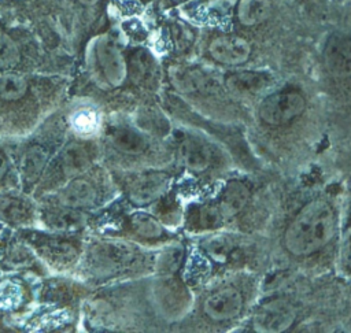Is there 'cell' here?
<instances>
[{"label":"cell","instance_id":"6da1fadb","mask_svg":"<svg viewBox=\"0 0 351 333\" xmlns=\"http://www.w3.org/2000/svg\"><path fill=\"white\" fill-rule=\"evenodd\" d=\"M38 84L25 71H0V125L7 137L27 134L38 114Z\"/></svg>","mask_w":351,"mask_h":333},{"label":"cell","instance_id":"7a4b0ae2","mask_svg":"<svg viewBox=\"0 0 351 333\" xmlns=\"http://www.w3.org/2000/svg\"><path fill=\"white\" fill-rule=\"evenodd\" d=\"M336 222L330 204L322 199L308 201L284 233V245L295 256H306L325 247L335 236Z\"/></svg>","mask_w":351,"mask_h":333},{"label":"cell","instance_id":"3957f363","mask_svg":"<svg viewBox=\"0 0 351 333\" xmlns=\"http://www.w3.org/2000/svg\"><path fill=\"white\" fill-rule=\"evenodd\" d=\"M30 59V41L19 19L0 15V71L29 73Z\"/></svg>","mask_w":351,"mask_h":333},{"label":"cell","instance_id":"277c9868","mask_svg":"<svg viewBox=\"0 0 351 333\" xmlns=\"http://www.w3.org/2000/svg\"><path fill=\"white\" fill-rule=\"evenodd\" d=\"M38 204L21 188L0 190V223L10 229L32 227L37 222Z\"/></svg>","mask_w":351,"mask_h":333},{"label":"cell","instance_id":"5b68a950","mask_svg":"<svg viewBox=\"0 0 351 333\" xmlns=\"http://www.w3.org/2000/svg\"><path fill=\"white\" fill-rule=\"evenodd\" d=\"M304 99L298 92H278L266 97L259 107L261 119L271 126L292 122L304 111Z\"/></svg>","mask_w":351,"mask_h":333},{"label":"cell","instance_id":"8992f818","mask_svg":"<svg viewBox=\"0 0 351 333\" xmlns=\"http://www.w3.org/2000/svg\"><path fill=\"white\" fill-rule=\"evenodd\" d=\"M295 317L296 312L291 303L284 299H274L258 308L252 323L258 332L277 333L287 330L293 323Z\"/></svg>","mask_w":351,"mask_h":333},{"label":"cell","instance_id":"52a82bcc","mask_svg":"<svg viewBox=\"0 0 351 333\" xmlns=\"http://www.w3.org/2000/svg\"><path fill=\"white\" fill-rule=\"evenodd\" d=\"M37 222H40L47 230L69 233L81 227L84 223V215L75 208L40 200Z\"/></svg>","mask_w":351,"mask_h":333},{"label":"cell","instance_id":"ba28073f","mask_svg":"<svg viewBox=\"0 0 351 333\" xmlns=\"http://www.w3.org/2000/svg\"><path fill=\"white\" fill-rule=\"evenodd\" d=\"M34 258H37V255L33 249L15 233V230H11L0 252V271L23 274L32 269Z\"/></svg>","mask_w":351,"mask_h":333},{"label":"cell","instance_id":"9c48e42d","mask_svg":"<svg viewBox=\"0 0 351 333\" xmlns=\"http://www.w3.org/2000/svg\"><path fill=\"white\" fill-rule=\"evenodd\" d=\"M44 201L58 203L75 210L90 207L96 200V189L93 185L80 177L70 178L63 186H60L55 195H48V197H40Z\"/></svg>","mask_w":351,"mask_h":333},{"label":"cell","instance_id":"30bf717a","mask_svg":"<svg viewBox=\"0 0 351 333\" xmlns=\"http://www.w3.org/2000/svg\"><path fill=\"white\" fill-rule=\"evenodd\" d=\"M243 308L241 293L233 286L213 292L203 304L206 315L213 321H228L240 314Z\"/></svg>","mask_w":351,"mask_h":333},{"label":"cell","instance_id":"8fae6325","mask_svg":"<svg viewBox=\"0 0 351 333\" xmlns=\"http://www.w3.org/2000/svg\"><path fill=\"white\" fill-rule=\"evenodd\" d=\"M27 286L22 274L3 273L0 277V315L12 317L27 304Z\"/></svg>","mask_w":351,"mask_h":333},{"label":"cell","instance_id":"7c38bea8","mask_svg":"<svg viewBox=\"0 0 351 333\" xmlns=\"http://www.w3.org/2000/svg\"><path fill=\"white\" fill-rule=\"evenodd\" d=\"M250 52L251 47L247 40L237 36H222L210 44L211 56L223 64H241L248 59Z\"/></svg>","mask_w":351,"mask_h":333},{"label":"cell","instance_id":"4fadbf2b","mask_svg":"<svg viewBox=\"0 0 351 333\" xmlns=\"http://www.w3.org/2000/svg\"><path fill=\"white\" fill-rule=\"evenodd\" d=\"M165 173H147L132 181L129 185V197L136 204H147L156 199L167 185Z\"/></svg>","mask_w":351,"mask_h":333},{"label":"cell","instance_id":"5bb4252c","mask_svg":"<svg viewBox=\"0 0 351 333\" xmlns=\"http://www.w3.org/2000/svg\"><path fill=\"white\" fill-rule=\"evenodd\" d=\"M325 62L328 69L335 75L348 77L351 67V52L347 37L335 36L328 41L325 49Z\"/></svg>","mask_w":351,"mask_h":333},{"label":"cell","instance_id":"9a60e30c","mask_svg":"<svg viewBox=\"0 0 351 333\" xmlns=\"http://www.w3.org/2000/svg\"><path fill=\"white\" fill-rule=\"evenodd\" d=\"M250 190L239 181L229 182L221 196L218 211L222 218H232L237 215L248 203Z\"/></svg>","mask_w":351,"mask_h":333},{"label":"cell","instance_id":"2e32d148","mask_svg":"<svg viewBox=\"0 0 351 333\" xmlns=\"http://www.w3.org/2000/svg\"><path fill=\"white\" fill-rule=\"evenodd\" d=\"M182 163L192 171H204L211 162L210 149L196 138H185L180 147Z\"/></svg>","mask_w":351,"mask_h":333},{"label":"cell","instance_id":"e0dca14e","mask_svg":"<svg viewBox=\"0 0 351 333\" xmlns=\"http://www.w3.org/2000/svg\"><path fill=\"white\" fill-rule=\"evenodd\" d=\"M19 188L12 155V137L0 136V190Z\"/></svg>","mask_w":351,"mask_h":333},{"label":"cell","instance_id":"ac0fdd59","mask_svg":"<svg viewBox=\"0 0 351 333\" xmlns=\"http://www.w3.org/2000/svg\"><path fill=\"white\" fill-rule=\"evenodd\" d=\"M99 59L107 79L112 85L121 84L126 75V67L122 55L112 45H101L99 51Z\"/></svg>","mask_w":351,"mask_h":333},{"label":"cell","instance_id":"d6986e66","mask_svg":"<svg viewBox=\"0 0 351 333\" xmlns=\"http://www.w3.org/2000/svg\"><path fill=\"white\" fill-rule=\"evenodd\" d=\"M111 143L118 151L130 155L141 153L147 148L144 137L129 127H118L112 130Z\"/></svg>","mask_w":351,"mask_h":333},{"label":"cell","instance_id":"ffe728a7","mask_svg":"<svg viewBox=\"0 0 351 333\" xmlns=\"http://www.w3.org/2000/svg\"><path fill=\"white\" fill-rule=\"evenodd\" d=\"M270 15V3L267 0H240L237 7L239 21L245 26L258 25Z\"/></svg>","mask_w":351,"mask_h":333},{"label":"cell","instance_id":"44dd1931","mask_svg":"<svg viewBox=\"0 0 351 333\" xmlns=\"http://www.w3.org/2000/svg\"><path fill=\"white\" fill-rule=\"evenodd\" d=\"M267 78L258 73H237L228 77V86L239 93H256L265 89Z\"/></svg>","mask_w":351,"mask_h":333},{"label":"cell","instance_id":"7402d4cb","mask_svg":"<svg viewBox=\"0 0 351 333\" xmlns=\"http://www.w3.org/2000/svg\"><path fill=\"white\" fill-rule=\"evenodd\" d=\"M132 227L144 238H158L163 233L162 225L152 215L145 212H136L132 217Z\"/></svg>","mask_w":351,"mask_h":333},{"label":"cell","instance_id":"603a6c76","mask_svg":"<svg viewBox=\"0 0 351 333\" xmlns=\"http://www.w3.org/2000/svg\"><path fill=\"white\" fill-rule=\"evenodd\" d=\"M219 217H221V214H219L218 208H214L211 206H206L200 210V223L203 227L208 229V227L215 226L219 221Z\"/></svg>","mask_w":351,"mask_h":333},{"label":"cell","instance_id":"cb8c5ba5","mask_svg":"<svg viewBox=\"0 0 351 333\" xmlns=\"http://www.w3.org/2000/svg\"><path fill=\"white\" fill-rule=\"evenodd\" d=\"M71 123L75 129H78L80 132H90V129L95 125L93 118L88 114V112H78L73 119Z\"/></svg>","mask_w":351,"mask_h":333},{"label":"cell","instance_id":"d4e9b609","mask_svg":"<svg viewBox=\"0 0 351 333\" xmlns=\"http://www.w3.org/2000/svg\"><path fill=\"white\" fill-rule=\"evenodd\" d=\"M11 230H14V229H10V227H7V226H4V225L0 223V252H1L3 245H4V243H5L7 237H8V234L11 233Z\"/></svg>","mask_w":351,"mask_h":333},{"label":"cell","instance_id":"484cf974","mask_svg":"<svg viewBox=\"0 0 351 333\" xmlns=\"http://www.w3.org/2000/svg\"><path fill=\"white\" fill-rule=\"evenodd\" d=\"M81 4H84V5H93V4H96L99 0H78Z\"/></svg>","mask_w":351,"mask_h":333},{"label":"cell","instance_id":"4316f807","mask_svg":"<svg viewBox=\"0 0 351 333\" xmlns=\"http://www.w3.org/2000/svg\"><path fill=\"white\" fill-rule=\"evenodd\" d=\"M0 136H4V137H7V136L4 134V130H3V127H1V125H0Z\"/></svg>","mask_w":351,"mask_h":333},{"label":"cell","instance_id":"83f0119b","mask_svg":"<svg viewBox=\"0 0 351 333\" xmlns=\"http://www.w3.org/2000/svg\"><path fill=\"white\" fill-rule=\"evenodd\" d=\"M1 274H3V273H1V271H0V277H1Z\"/></svg>","mask_w":351,"mask_h":333}]
</instances>
